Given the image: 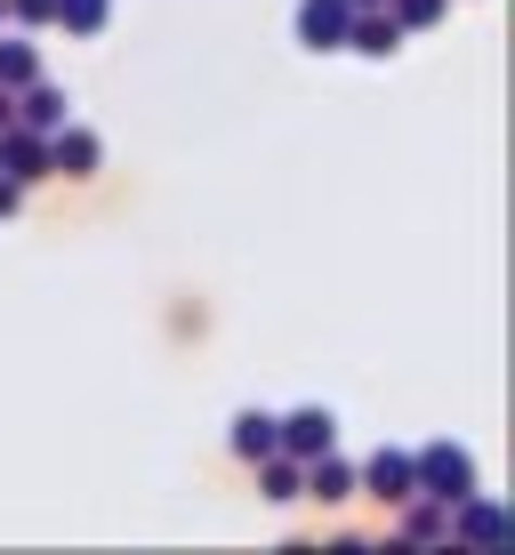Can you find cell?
Wrapping results in <instances>:
<instances>
[{
	"mask_svg": "<svg viewBox=\"0 0 515 555\" xmlns=\"http://www.w3.org/2000/svg\"><path fill=\"white\" fill-rule=\"evenodd\" d=\"M403 41H411V33L395 25L387 9H355V25H347V49H355V56H395Z\"/></svg>",
	"mask_w": 515,
	"mask_h": 555,
	"instance_id": "8",
	"label": "cell"
},
{
	"mask_svg": "<svg viewBox=\"0 0 515 555\" xmlns=\"http://www.w3.org/2000/svg\"><path fill=\"white\" fill-rule=\"evenodd\" d=\"M355 491H371V500L403 507L411 491H419V475H411V451H371V459L355 467Z\"/></svg>",
	"mask_w": 515,
	"mask_h": 555,
	"instance_id": "4",
	"label": "cell"
},
{
	"mask_svg": "<svg viewBox=\"0 0 515 555\" xmlns=\"http://www.w3.org/2000/svg\"><path fill=\"white\" fill-rule=\"evenodd\" d=\"M443 9H451V0H387V16H395L403 33H427V25H443Z\"/></svg>",
	"mask_w": 515,
	"mask_h": 555,
	"instance_id": "14",
	"label": "cell"
},
{
	"mask_svg": "<svg viewBox=\"0 0 515 555\" xmlns=\"http://www.w3.org/2000/svg\"><path fill=\"white\" fill-rule=\"evenodd\" d=\"M9 25L16 33H49L56 25V0H9Z\"/></svg>",
	"mask_w": 515,
	"mask_h": 555,
	"instance_id": "16",
	"label": "cell"
},
{
	"mask_svg": "<svg viewBox=\"0 0 515 555\" xmlns=\"http://www.w3.org/2000/svg\"><path fill=\"white\" fill-rule=\"evenodd\" d=\"M16 209H25V185H16V178H0V218H16Z\"/></svg>",
	"mask_w": 515,
	"mask_h": 555,
	"instance_id": "17",
	"label": "cell"
},
{
	"mask_svg": "<svg viewBox=\"0 0 515 555\" xmlns=\"http://www.w3.org/2000/svg\"><path fill=\"white\" fill-rule=\"evenodd\" d=\"M411 475H419V500L451 507V500H467V491H475V451H460V443H427V451H411Z\"/></svg>",
	"mask_w": 515,
	"mask_h": 555,
	"instance_id": "1",
	"label": "cell"
},
{
	"mask_svg": "<svg viewBox=\"0 0 515 555\" xmlns=\"http://www.w3.org/2000/svg\"><path fill=\"white\" fill-rule=\"evenodd\" d=\"M331 443H338V418L322 411V403L274 418V451H291V459H314V451H331Z\"/></svg>",
	"mask_w": 515,
	"mask_h": 555,
	"instance_id": "6",
	"label": "cell"
},
{
	"mask_svg": "<svg viewBox=\"0 0 515 555\" xmlns=\"http://www.w3.org/2000/svg\"><path fill=\"white\" fill-rule=\"evenodd\" d=\"M16 121V89H0V129H9Z\"/></svg>",
	"mask_w": 515,
	"mask_h": 555,
	"instance_id": "18",
	"label": "cell"
},
{
	"mask_svg": "<svg viewBox=\"0 0 515 555\" xmlns=\"http://www.w3.org/2000/svg\"><path fill=\"white\" fill-rule=\"evenodd\" d=\"M347 25H355V0H298V49L314 56L347 49Z\"/></svg>",
	"mask_w": 515,
	"mask_h": 555,
	"instance_id": "3",
	"label": "cell"
},
{
	"mask_svg": "<svg viewBox=\"0 0 515 555\" xmlns=\"http://www.w3.org/2000/svg\"><path fill=\"white\" fill-rule=\"evenodd\" d=\"M403 507H411V515H403V531H411V540H443V507H435V500H419V491H411Z\"/></svg>",
	"mask_w": 515,
	"mask_h": 555,
	"instance_id": "15",
	"label": "cell"
},
{
	"mask_svg": "<svg viewBox=\"0 0 515 555\" xmlns=\"http://www.w3.org/2000/svg\"><path fill=\"white\" fill-rule=\"evenodd\" d=\"M250 467H258L266 500H307V459H291V451H266V459H250Z\"/></svg>",
	"mask_w": 515,
	"mask_h": 555,
	"instance_id": "10",
	"label": "cell"
},
{
	"mask_svg": "<svg viewBox=\"0 0 515 555\" xmlns=\"http://www.w3.org/2000/svg\"><path fill=\"white\" fill-rule=\"evenodd\" d=\"M98 169H105V138L98 129H81V121L49 129V178H98Z\"/></svg>",
	"mask_w": 515,
	"mask_h": 555,
	"instance_id": "2",
	"label": "cell"
},
{
	"mask_svg": "<svg viewBox=\"0 0 515 555\" xmlns=\"http://www.w3.org/2000/svg\"><path fill=\"white\" fill-rule=\"evenodd\" d=\"M0 25H9V0H0Z\"/></svg>",
	"mask_w": 515,
	"mask_h": 555,
	"instance_id": "20",
	"label": "cell"
},
{
	"mask_svg": "<svg viewBox=\"0 0 515 555\" xmlns=\"http://www.w3.org/2000/svg\"><path fill=\"white\" fill-rule=\"evenodd\" d=\"M355 9H387V0H355Z\"/></svg>",
	"mask_w": 515,
	"mask_h": 555,
	"instance_id": "19",
	"label": "cell"
},
{
	"mask_svg": "<svg viewBox=\"0 0 515 555\" xmlns=\"http://www.w3.org/2000/svg\"><path fill=\"white\" fill-rule=\"evenodd\" d=\"M307 500H322V507H331V500H355V467H347L338 451H314V459H307Z\"/></svg>",
	"mask_w": 515,
	"mask_h": 555,
	"instance_id": "9",
	"label": "cell"
},
{
	"mask_svg": "<svg viewBox=\"0 0 515 555\" xmlns=\"http://www.w3.org/2000/svg\"><path fill=\"white\" fill-rule=\"evenodd\" d=\"M0 178H16V185L49 178V138H41V129H25V121L0 129Z\"/></svg>",
	"mask_w": 515,
	"mask_h": 555,
	"instance_id": "5",
	"label": "cell"
},
{
	"mask_svg": "<svg viewBox=\"0 0 515 555\" xmlns=\"http://www.w3.org/2000/svg\"><path fill=\"white\" fill-rule=\"evenodd\" d=\"M16 121H25V129H41V138H49V129H65V121H73V98H65V81L33 73V81L16 89Z\"/></svg>",
	"mask_w": 515,
	"mask_h": 555,
	"instance_id": "7",
	"label": "cell"
},
{
	"mask_svg": "<svg viewBox=\"0 0 515 555\" xmlns=\"http://www.w3.org/2000/svg\"><path fill=\"white\" fill-rule=\"evenodd\" d=\"M33 73H41V49H33L25 33H9V41H0V89H25Z\"/></svg>",
	"mask_w": 515,
	"mask_h": 555,
	"instance_id": "13",
	"label": "cell"
},
{
	"mask_svg": "<svg viewBox=\"0 0 515 555\" xmlns=\"http://www.w3.org/2000/svg\"><path fill=\"white\" fill-rule=\"evenodd\" d=\"M56 25H65L73 41H98L113 25V0H56Z\"/></svg>",
	"mask_w": 515,
	"mask_h": 555,
	"instance_id": "12",
	"label": "cell"
},
{
	"mask_svg": "<svg viewBox=\"0 0 515 555\" xmlns=\"http://www.w3.org/2000/svg\"><path fill=\"white\" fill-rule=\"evenodd\" d=\"M226 443H234L242 459H266V451H274V411H234Z\"/></svg>",
	"mask_w": 515,
	"mask_h": 555,
	"instance_id": "11",
	"label": "cell"
}]
</instances>
